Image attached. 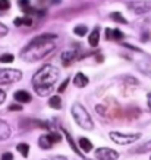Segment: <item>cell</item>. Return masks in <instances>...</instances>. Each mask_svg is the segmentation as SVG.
Segmentation results:
<instances>
[{
  "label": "cell",
  "mask_w": 151,
  "mask_h": 160,
  "mask_svg": "<svg viewBox=\"0 0 151 160\" xmlns=\"http://www.w3.org/2000/svg\"><path fill=\"white\" fill-rule=\"evenodd\" d=\"M57 38L56 34H41L38 37H35L31 43L25 47V50H22V59L28 60V62H37L44 59L47 54H50L51 52H54L56 46H54V40Z\"/></svg>",
  "instance_id": "1"
},
{
  "label": "cell",
  "mask_w": 151,
  "mask_h": 160,
  "mask_svg": "<svg viewBox=\"0 0 151 160\" xmlns=\"http://www.w3.org/2000/svg\"><path fill=\"white\" fill-rule=\"evenodd\" d=\"M59 69L53 65H44L41 69H38L32 77V87L35 92L44 97L49 96L53 91V87L59 78Z\"/></svg>",
  "instance_id": "2"
},
{
  "label": "cell",
  "mask_w": 151,
  "mask_h": 160,
  "mask_svg": "<svg viewBox=\"0 0 151 160\" xmlns=\"http://www.w3.org/2000/svg\"><path fill=\"white\" fill-rule=\"evenodd\" d=\"M71 112H72V116H73V119H75V122H76L81 128L87 129V131H91L94 128L93 119H91L90 113H88L87 109H85L82 104L75 103L72 106V109H71Z\"/></svg>",
  "instance_id": "3"
},
{
  "label": "cell",
  "mask_w": 151,
  "mask_h": 160,
  "mask_svg": "<svg viewBox=\"0 0 151 160\" xmlns=\"http://www.w3.org/2000/svg\"><path fill=\"white\" fill-rule=\"evenodd\" d=\"M22 78V72L19 69H0V85H9L18 82Z\"/></svg>",
  "instance_id": "4"
},
{
  "label": "cell",
  "mask_w": 151,
  "mask_h": 160,
  "mask_svg": "<svg viewBox=\"0 0 151 160\" xmlns=\"http://www.w3.org/2000/svg\"><path fill=\"white\" fill-rule=\"evenodd\" d=\"M141 138V134H123V132H116L113 131L110 132V140L116 144H120V146H126V144H132L137 140Z\"/></svg>",
  "instance_id": "5"
},
{
  "label": "cell",
  "mask_w": 151,
  "mask_h": 160,
  "mask_svg": "<svg viewBox=\"0 0 151 160\" xmlns=\"http://www.w3.org/2000/svg\"><path fill=\"white\" fill-rule=\"evenodd\" d=\"M95 159L97 160H117L119 159V153L114 151L113 148L100 147V148L95 150Z\"/></svg>",
  "instance_id": "6"
},
{
  "label": "cell",
  "mask_w": 151,
  "mask_h": 160,
  "mask_svg": "<svg viewBox=\"0 0 151 160\" xmlns=\"http://www.w3.org/2000/svg\"><path fill=\"white\" fill-rule=\"evenodd\" d=\"M128 8H129L132 12L141 15V13H147V12L151 9V3H148V2H142V0H137V2L128 3Z\"/></svg>",
  "instance_id": "7"
},
{
  "label": "cell",
  "mask_w": 151,
  "mask_h": 160,
  "mask_svg": "<svg viewBox=\"0 0 151 160\" xmlns=\"http://www.w3.org/2000/svg\"><path fill=\"white\" fill-rule=\"evenodd\" d=\"M76 59H78V52H76V50H66V52H63L62 56H60V60H62V63H63L65 66L72 65Z\"/></svg>",
  "instance_id": "8"
},
{
  "label": "cell",
  "mask_w": 151,
  "mask_h": 160,
  "mask_svg": "<svg viewBox=\"0 0 151 160\" xmlns=\"http://www.w3.org/2000/svg\"><path fill=\"white\" fill-rule=\"evenodd\" d=\"M73 84H75V87L78 88H84L88 85V77L87 75H84L82 72H78L73 78Z\"/></svg>",
  "instance_id": "9"
},
{
  "label": "cell",
  "mask_w": 151,
  "mask_h": 160,
  "mask_svg": "<svg viewBox=\"0 0 151 160\" xmlns=\"http://www.w3.org/2000/svg\"><path fill=\"white\" fill-rule=\"evenodd\" d=\"M15 100L18 103H29L31 102V94L28 91H25V90H18V91L15 92Z\"/></svg>",
  "instance_id": "10"
},
{
  "label": "cell",
  "mask_w": 151,
  "mask_h": 160,
  "mask_svg": "<svg viewBox=\"0 0 151 160\" xmlns=\"http://www.w3.org/2000/svg\"><path fill=\"white\" fill-rule=\"evenodd\" d=\"M123 37H125V34L120 29H106V40H122Z\"/></svg>",
  "instance_id": "11"
},
{
  "label": "cell",
  "mask_w": 151,
  "mask_h": 160,
  "mask_svg": "<svg viewBox=\"0 0 151 160\" xmlns=\"http://www.w3.org/2000/svg\"><path fill=\"white\" fill-rule=\"evenodd\" d=\"M53 141H51V138H50L49 134H46V135H41L38 140V146L41 147V148H44V150H49V148H51L53 147Z\"/></svg>",
  "instance_id": "12"
},
{
  "label": "cell",
  "mask_w": 151,
  "mask_h": 160,
  "mask_svg": "<svg viewBox=\"0 0 151 160\" xmlns=\"http://www.w3.org/2000/svg\"><path fill=\"white\" fill-rule=\"evenodd\" d=\"M10 137V128L5 121H0V141H5Z\"/></svg>",
  "instance_id": "13"
},
{
  "label": "cell",
  "mask_w": 151,
  "mask_h": 160,
  "mask_svg": "<svg viewBox=\"0 0 151 160\" xmlns=\"http://www.w3.org/2000/svg\"><path fill=\"white\" fill-rule=\"evenodd\" d=\"M78 142H79V148H81L84 153H90V151L93 150V144H91V141L88 140V138H85V137H81Z\"/></svg>",
  "instance_id": "14"
},
{
  "label": "cell",
  "mask_w": 151,
  "mask_h": 160,
  "mask_svg": "<svg viewBox=\"0 0 151 160\" xmlns=\"http://www.w3.org/2000/svg\"><path fill=\"white\" fill-rule=\"evenodd\" d=\"M98 41H100V29L94 28L93 32H91L90 37H88V43H90V46L95 47V46H98Z\"/></svg>",
  "instance_id": "15"
},
{
  "label": "cell",
  "mask_w": 151,
  "mask_h": 160,
  "mask_svg": "<svg viewBox=\"0 0 151 160\" xmlns=\"http://www.w3.org/2000/svg\"><path fill=\"white\" fill-rule=\"evenodd\" d=\"M49 106L51 107V109H60L62 107V100H60V97L59 96H51L49 100Z\"/></svg>",
  "instance_id": "16"
},
{
  "label": "cell",
  "mask_w": 151,
  "mask_h": 160,
  "mask_svg": "<svg viewBox=\"0 0 151 160\" xmlns=\"http://www.w3.org/2000/svg\"><path fill=\"white\" fill-rule=\"evenodd\" d=\"M110 19H113L114 22H119V24H128V21L125 19V16L120 12H112L110 13Z\"/></svg>",
  "instance_id": "17"
},
{
  "label": "cell",
  "mask_w": 151,
  "mask_h": 160,
  "mask_svg": "<svg viewBox=\"0 0 151 160\" xmlns=\"http://www.w3.org/2000/svg\"><path fill=\"white\" fill-rule=\"evenodd\" d=\"M87 32H88L87 25H76V27L73 28V34L78 35V37H84Z\"/></svg>",
  "instance_id": "18"
},
{
  "label": "cell",
  "mask_w": 151,
  "mask_h": 160,
  "mask_svg": "<svg viewBox=\"0 0 151 160\" xmlns=\"http://www.w3.org/2000/svg\"><path fill=\"white\" fill-rule=\"evenodd\" d=\"M63 132H65V135H66V140H68V142H69V146H71V148H72V150L75 151L76 154L81 156V151H79V148L76 147V144L73 142V140H72V137H71V134H69L68 131H65V129H63Z\"/></svg>",
  "instance_id": "19"
},
{
  "label": "cell",
  "mask_w": 151,
  "mask_h": 160,
  "mask_svg": "<svg viewBox=\"0 0 151 160\" xmlns=\"http://www.w3.org/2000/svg\"><path fill=\"white\" fill-rule=\"evenodd\" d=\"M16 150L19 151L24 157H28V154H29V146H28V144L21 142V144H18V146H16Z\"/></svg>",
  "instance_id": "20"
},
{
  "label": "cell",
  "mask_w": 151,
  "mask_h": 160,
  "mask_svg": "<svg viewBox=\"0 0 151 160\" xmlns=\"http://www.w3.org/2000/svg\"><path fill=\"white\" fill-rule=\"evenodd\" d=\"M13 60H15L13 54H10V53L0 54V62H2V63H10V62H13Z\"/></svg>",
  "instance_id": "21"
},
{
  "label": "cell",
  "mask_w": 151,
  "mask_h": 160,
  "mask_svg": "<svg viewBox=\"0 0 151 160\" xmlns=\"http://www.w3.org/2000/svg\"><path fill=\"white\" fill-rule=\"evenodd\" d=\"M151 150V140L150 141H147L145 144H142L141 147H138L137 150V153H147V151H150Z\"/></svg>",
  "instance_id": "22"
},
{
  "label": "cell",
  "mask_w": 151,
  "mask_h": 160,
  "mask_svg": "<svg viewBox=\"0 0 151 160\" xmlns=\"http://www.w3.org/2000/svg\"><path fill=\"white\" fill-rule=\"evenodd\" d=\"M49 135H50V138H51V141H53L54 144L62 141V137H60V134H59V132H49Z\"/></svg>",
  "instance_id": "23"
},
{
  "label": "cell",
  "mask_w": 151,
  "mask_h": 160,
  "mask_svg": "<svg viewBox=\"0 0 151 160\" xmlns=\"http://www.w3.org/2000/svg\"><path fill=\"white\" fill-rule=\"evenodd\" d=\"M10 8V2L9 0H0V10H9Z\"/></svg>",
  "instance_id": "24"
},
{
  "label": "cell",
  "mask_w": 151,
  "mask_h": 160,
  "mask_svg": "<svg viewBox=\"0 0 151 160\" xmlns=\"http://www.w3.org/2000/svg\"><path fill=\"white\" fill-rule=\"evenodd\" d=\"M22 25L31 27V25H32V18H31V16H28V15H27V16H24V18H22Z\"/></svg>",
  "instance_id": "25"
},
{
  "label": "cell",
  "mask_w": 151,
  "mask_h": 160,
  "mask_svg": "<svg viewBox=\"0 0 151 160\" xmlns=\"http://www.w3.org/2000/svg\"><path fill=\"white\" fill-rule=\"evenodd\" d=\"M7 31H9L7 27H6L5 24H2V22H0V38H2V37H5V35L7 34Z\"/></svg>",
  "instance_id": "26"
},
{
  "label": "cell",
  "mask_w": 151,
  "mask_h": 160,
  "mask_svg": "<svg viewBox=\"0 0 151 160\" xmlns=\"http://www.w3.org/2000/svg\"><path fill=\"white\" fill-rule=\"evenodd\" d=\"M69 81H71V79H69V78H66V79H65L63 82L60 84V87H59V92H63L65 90H66V87H68V84H69Z\"/></svg>",
  "instance_id": "27"
},
{
  "label": "cell",
  "mask_w": 151,
  "mask_h": 160,
  "mask_svg": "<svg viewBox=\"0 0 151 160\" xmlns=\"http://www.w3.org/2000/svg\"><path fill=\"white\" fill-rule=\"evenodd\" d=\"M0 160H13V154H12V153H9V151H6V153H3V154H2Z\"/></svg>",
  "instance_id": "28"
},
{
  "label": "cell",
  "mask_w": 151,
  "mask_h": 160,
  "mask_svg": "<svg viewBox=\"0 0 151 160\" xmlns=\"http://www.w3.org/2000/svg\"><path fill=\"white\" fill-rule=\"evenodd\" d=\"M9 110L10 112H21L22 110V106H21V104H10Z\"/></svg>",
  "instance_id": "29"
},
{
  "label": "cell",
  "mask_w": 151,
  "mask_h": 160,
  "mask_svg": "<svg viewBox=\"0 0 151 160\" xmlns=\"http://www.w3.org/2000/svg\"><path fill=\"white\" fill-rule=\"evenodd\" d=\"M18 5L21 6V9H25L29 6V0H18Z\"/></svg>",
  "instance_id": "30"
},
{
  "label": "cell",
  "mask_w": 151,
  "mask_h": 160,
  "mask_svg": "<svg viewBox=\"0 0 151 160\" xmlns=\"http://www.w3.org/2000/svg\"><path fill=\"white\" fill-rule=\"evenodd\" d=\"M6 100V92L3 91V90H0V104Z\"/></svg>",
  "instance_id": "31"
},
{
  "label": "cell",
  "mask_w": 151,
  "mask_h": 160,
  "mask_svg": "<svg viewBox=\"0 0 151 160\" xmlns=\"http://www.w3.org/2000/svg\"><path fill=\"white\" fill-rule=\"evenodd\" d=\"M60 0H40V3H47V5H51V3H59Z\"/></svg>",
  "instance_id": "32"
},
{
  "label": "cell",
  "mask_w": 151,
  "mask_h": 160,
  "mask_svg": "<svg viewBox=\"0 0 151 160\" xmlns=\"http://www.w3.org/2000/svg\"><path fill=\"white\" fill-rule=\"evenodd\" d=\"M13 24L16 25V27H21V25H22V18H15Z\"/></svg>",
  "instance_id": "33"
},
{
  "label": "cell",
  "mask_w": 151,
  "mask_h": 160,
  "mask_svg": "<svg viewBox=\"0 0 151 160\" xmlns=\"http://www.w3.org/2000/svg\"><path fill=\"white\" fill-rule=\"evenodd\" d=\"M147 98H148V109L151 110V92H148V96H147Z\"/></svg>",
  "instance_id": "34"
},
{
  "label": "cell",
  "mask_w": 151,
  "mask_h": 160,
  "mask_svg": "<svg viewBox=\"0 0 151 160\" xmlns=\"http://www.w3.org/2000/svg\"><path fill=\"white\" fill-rule=\"evenodd\" d=\"M148 38H150V34H148V32H145V34H144V37H142V41H147Z\"/></svg>",
  "instance_id": "35"
},
{
  "label": "cell",
  "mask_w": 151,
  "mask_h": 160,
  "mask_svg": "<svg viewBox=\"0 0 151 160\" xmlns=\"http://www.w3.org/2000/svg\"><path fill=\"white\" fill-rule=\"evenodd\" d=\"M150 160H151V157H150Z\"/></svg>",
  "instance_id": "36"
}]
</instances>
